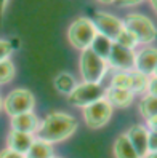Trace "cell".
Instances as JSON below:
<instances>
[{"instance_id": "cell-29", "label": "cell", "mask_w": 157, "mask_h": 158, "mask_svg": "<svg viewBox=\"0 0 157 158\" xmlns=\"http://www.w3.org/2000/svg\"><path fill=\"white\" fill-rule=\"evenodd\" d=\"M146 128H147V131H157V117L147 118L146 120Z\"/></svg>"}, {"instance_id": "cell-11", "label": "cell", "mask_w": 157, "mask_h": 158, "mask_svg": "<svg viewBox=\"0 0 157 158\" xmlns=\"http://www.w3.org/2000/svg\"><path fill=\"white\" fill-rule=\"evenodd\" d=\"M157 67V48H143L135 54V70L152 77Z\"/></svg>"}, {"instance_id": "cell-27", "label": "cell", "mask_w": 157, "mask_h": 158, "mask_svg": "<svg viewBox=\"0 0 157 158\" xmlns=\"http://www.w3.org/2000/svg\"><path fill=\"white\" fill-rule=\"evenodd\" d=\"M143 2V0H116V5L119 6H136V5H140Z\"/></svg>"}, {"instance_id": "cell-18", "label": "cell", "mask_w": 157, "mask_h": 158, "mask_svg": "<svg viewBox=\"0 0 157 158\" xmlns=\"http://www.w3.org/2000/svg\"><path fill=\"white\" fill-rule=\"evenodd\" d=\"M112 43H114V42L109 40L107 37L101 35V34H96V37H95V40H93V43H91L90 48L93 50L99 58H103V59L107 61L109 53H111V48H112Z\"/></svg>"}, {"instance_id": "cell-6", "label": "cell", "mask_w": 157, "mask_h": 158, "mask_svg": "<svg viewBox=\"0 0 157 158\" xmlns=\"http://www.w3.org/2000/svg\"><path fill=\"white\" fill-rule=\"evenodd\" d=\"M34 107H35V98L26 88H16L8 93L7 98L3 99V110L10 117L32 112Z\"/></svg>"}, {"instance_id": "cell-25", "label": "cell", "mask_w": 157, "mask_h": 158, "mask_svg": "<svg viewBox=\"0 0 157 158\" xmlns=\"http://www.w3.org/2000/svg\"><path fill=\"white\" fill-rule=\"evenodd\" d=\"M147 148H149V152H157V131H149Z\"/></svg>"}, {"instance_id": "cell-13", "label": "cell", "mask_w": 157, "mask_h": 158, "mask_svg": "<svg viewBox=\"0 0 157 158\" xmlns=\"http://www.w3.org/2000/svg\"><path fill=\"white\" fill-rule=\"evenodd\" d=\"M34 141H35V136H32V134H26V133L10 129V133L7 136V148L26 155L27 150L31 148V145L34 144Z\"/></svg>"}, {"instance_id": "cell-26", "label": "cell", "mask_w": 157, "mask_h": 158, "mask_svg": "<svg viewBox=\"0 0 157 158\" xmlns=\"http://www.w3.org/2000/svg\"><path fill=\"white\" fill-rule=\"evenodd\" d=\"M0 158H26L23 153H18V152H13L10 148H5V150L0 152Z\"/></svg>"}, {"instance_id": "cell-32", "label": "cell", "mask_w": 157, "mask_h": 158, "mask_svg": "<svg viewBox=\"0 0 157 158\" xmlns=\"http://www.w3.org/2000/svg\"><path fill=\"white\" fill-rule=\"evenodd\" d=\"M144 158H157V152H149Z\"/></svg>"}, {"instance_id": "cell-31", "label": "cell", "mask_w": 157, "mask_h": 158, "mask_svg": "<svg viewBox=\"0 0 157 158\" xmlns=\"http://www.w3.org/2000/svg\"><path fill=\"white\" fill-rule=\"evenodd\" d=\"M96 2H99V3H104V5H109V3H114L116 0H96Z\"/></svg>"}, {"instance_id": "cell-2", "label": "cell", "mask_w": 157, "mask_h": 158, "mask_svg": "<svg viewBox=\"0 0 157 158\" xmlns=\"http://www.w3.org/2000/svg\"><path fill=\"white\" fill-rule=\"evenodd\" d=\"M107 61L87 48L80 51V75L87 83H101L107 73Z\"/></svg>"}, {"instance_id": "cell-34", "label": "cell", "mask_w": 157, "mask_h": 158, "mask_svg": "<svg viewBox=\"0 0 157 158\" xmlns=\"http://www.w3.org/2000/svg\"><path fill=\"white\" fill-rule=\"evenodd\" d=\"M2 107H3V101H2V98H0V110H2Z\"/></svg>"}, {"instance_id": "cell-22", "label": "cell", "mask_w": 157, "mask_h": 158, "mask_svg": "<svg viewBox=\"0 0 157 158\" xmlns=\"http://www.w3.org/2000/svg\"><path fill=\"white\" fill-rule=\"evenodd\" d=\"M111 86L119 89H130L132 91V73L130 72H117L111 80Z\"/></svg>"}, {"instance_id": "cell-3", "label": "cell", "mask_w": 157, "mask_h": 158, "mask_svg": "<svg viewBox=\"0 0 157 158\" xmlns=\"http://www.w3.org/2000/svg\"><path fill=\"white\" fill-rule=\"evenodd\" d=\"M96 34L98 32L93 21L88 18H77L76 21L71 23L68 29V42L71 43L72 48L84 51L91 46Z\"/></svg>"}, {"instance_id": "cell-5", "label": "cell", "mask_w": 157, "mask_h": 158, "mask_svg": "<svg viewBox=\"0 0 157 158\" xmlns=\"http://www.w3.org/2000/svg\"><path fill=\"white\" fill-rule=\"evenodd\" d=\"M122 21H124L125 29L130 31L136 37L138 43L147 45V43H152L155 40L157 27L154 26V23L147 16L140 15V13H130V15H127Z\"/></svg>"}, {"instance_id": "cell-12", "label": "cell", "mask_w": 157, "mask_h": 158, "mask_svg": "<svg viewBox=\"0 0 157 158\" xmlns=\"http://www.w3.org/2000/svg\"><path fill=\"white\" fill-rule=\"evenodd\" d=\"M39 126H40V120L34 112H27V114L11 117V129L13 131H20V133L35 136Z\"/></svg>"}, {"instance_id": "cell-1", "label": "cell", "mask_w": 157, "mask_h": 158, "mask_svg": "<svg viewBox=\"0 0 157 158\" xmlns=\"http://www.w3.org/2000/svg\"><path fill=\"white\" fill-rule=\"evenodd\" d=\"M77 131V120L69 114L51 112L45 117L35 133V139L48 144H56L64 139H69Z\"/></svg>"}, {"instance_id": "cell-19", "label": "cell", "mask_w": 157, "mask_h": 158, "mask_svg": "<svg viewBox=\"0 0 157 158\" xmlns=\"http://www.w3.org/2000/svg\"><path fill=\"white\" fill-rule=\"evenodd\" d=\"M132 93L133 94H147V86H149V80L151 77L144 75V73L138 72V70H132Z\"/></svg>"}, {"instance_id": "cell-20", "label": "cell", "mask_w": 157, "mask_h": 158, "mask_svg": "<svg viewBox=\"0 0 157 158\" xmlns=\"http://www.w3.org/2000/svg\"><path fill=\"white\" fill-rule=\"evenodd\" d=\"M140 114L146 120L157 117V96H152V94L143 96V99L140 101Z\"/></svg>"}, {"instance_id": "cell-16", "label": "cell", "mask_w": 157, "mask_h": 158, "mask_svg": "<svg viewBox=\"0 0 157 158\" xmlns=\"http://www.w3.org/2000/svg\"><path fill=\"white\" fill-rule=\"evenodd\" d=\"M26 158H53V145L48 142H43L35 139L34 144L31 145V148L27 150V153L24 155Z\"/></svg>"}, {"instance_id": "cell-8", "label": "cell", "mask_w": 157, "mask_h": 158, "mask_svg": "<svg viewBox=\"0 0 157 158\" xmlns=\"http://www.w3.org/2000/svg\"><path fill=\"white\" fill-rule=\"evenodd\" d=\"M91 21H93L98 34L107 37V39L112 40V42H116L117 37L120 35V32L125 29L122 19H119L117 16L111 15V13H104V11L95 13V16H93Z\"/></svg>"}, {"instance_id": "cell-14", "label": "cell", "mask_w": 157, "mask_h": 158, "mask_svg": "<svg viewBox=\"0 0 157 158\" xmlns=\"http://www.w3.org/2000/svg\"><path fill=\"white\" fill-rule=\"evenodd\" d=\"M133 98H135V94H133L130 89H119V88H112V86H107L106 88L104 99L112 107L125 109V107H128L133 102Z\"/></svg>"}, {"instance_id": "cell-7", "label": "cell", "mask_w": 157, "mask_h": 158, "mask_svg": "<svg viewBox=\"0 0 157 158\" xmlns=\"http://www.w3.org/2000/svg\"><path fill=\"white\" fill-rule=\"evenodd\" d=\"M82 110H84L82 114H84V120H85L87 126L91 129H98L109 123L112 112H114V107L103 98Z\"/></svg>"}, {"instance_id": "cell-9", "label": "cell", "mask_w": 157, "mask_h": 158, "mask_svg": "<svg viewBox=\"0 0 157 158\" xmlns=\"http://www.w3.org/2000/svg\"><path fill=\"white\" fill-rule=\"evenodd\" d=\"M135 50H128L114 42L107 58V66L117 69L119 72H132L135 70Z\"/></svg>"}, {"instance_id": "cell-17", "label": "cell", "mask_w": 157, "mask_h": 158, "mask_svg": "<svg viewBox=\"0 0 157 158\" xmlns=\"http://www.w3.org/2000/svg\"><path fill=\"white\" fill-rule=\"evenodd\" d=\"M53 85L55 88H56L59 93H63V94H69V93L77 86V81L76 78H74L69 72H59L56 77H55L53 80Z\"/></svg>"}, {"instance_id": "cell-33", "label": "cell", "mask_w": 157, "mask_h": 158, "mask_svg": "<svg viewBox=\"0 0 157 158\" xmlns=\"http://www.w3.org/2000/svg\"><path fill=\"white\" fill-rule=\"evenodd\" d=\"M151 3H152L154 10H155V13H157V0H151Z\"/></svg>"}, {"instance_id": "cell-23", "label": "cell", "mask_w": 157, "mask_h": 158, "mask_svg": "<svg viewBox=\"0 0 157 158\" xmlns=\"http://www.w3.org/2000/svg\"><path fill=\"white\" fill-rule=\"evenodd\" d=\"M116 43L125 46V48H128V50H135L136 46L140 45V43H138V40H136V37H135L130 31H127V29H124V31L120 32V35L117 37Z\"/></svg>"}, {"instance_id": "cell-24", "label": "cell", "mask_w": 157, "mask_h": 158, "mask_svg": "<svg viewBox=\"0 0 157 158\" xmlns=\"http://www.w3.org/2000/svg\"><path fill=\"white\" fill-rule=\"evenodd\" d=\"M15 51V45L8 40H0V61L10 58V54Z\"/></svg>"}, {"instance_id": "cell-15", "label": "cell", "mask_w": 157, "mask_h": 158, "mask_svg": "<svg viewBox=\"0 0 157 158\" xmlns=\"http://www.w3.org/2000/svg\"><path fill=\"white\" fill-rule=\"evenodd\" d=\"M112 150H114V156L116 158H140L138 153L135 152V148L132 147L130 141H128L127 134H120L116 139Z\"/></svg>"}, {"instance_id": "cell-35", "label": "cell", "mask_w": 157, "mask_h": 158, "mask_svg": "<svg viewBox=\"0 0 157 158\" xmlns=\"http://www.w3.org/2000/svg\"><path fill=\"white\" fill-rule=\"evenodd\" d=\"M152 77H157V67H155V70H154V73H152Z\"/></svg>"}, {"instance_id": "cell-4", "label": "cell", "mask_w": 157, "mask_h": 158, "mask_svg": "<svg viewBox=\"0 0 157 158\" xmlns=\"http://www.w3.org/2000/svg\"><path fill=\"white\" fill-rule=\"evenodd\" d=\"M106 96V86L101 83H87L82 81L68 94V102L72 107L85 109L93 102L103 99Z\"/></svg>"}, {"instance_id": "cell-28", "label": "cell", "mask_w": 157, "mask_h": 158, "mask_svg": "<svg viewBox=\"0 0 157 158\" xmlns=\"http://www.w3.org/2000/svg\"><path fill=\"white\" fill-rule=\"evenodd\" d=\"M147 94L157 96V77H151V80H149V86H147Z\"/></svg>"}, {"instance_id": "cell-21", "label": "cell", "mask_w": 157, "mask_h": 158, "mask_svg": "<svg viewBox=\"0 0 157 158\" xmlns=\"http://www.w3.org/2000/svg\"><path fill=\"white\" fill-rule=\"evenodd\" d=\"M16 75V69H15V64L10 59H5V61H0V85H7L10 83Z\"/></svg>"}, {"instance_id": "cell-30", "label": "cell", "mask_w": 157, "mask_h": 158, "mask_svg": "<svg viewBox=\"0 0 157 158\" xmlns=\"http://www.w3.org/2000/svg\"><path fill=\"white\" fill-rule=\"evenodd\" d=\"M7 2H8V0H0V23H2V18H3V13H5Z\"/></svg>"}, {"instance_id": "cell-10", "label": "cell", "mask_w": 157, "mask_h": 158, "mask_svg": "<svg viewBox=\"0 0 157 158\" xmlns=\"http://www.w3.org/2000/svg\"><path fill=\"white\" fill-rule=\"evenodd\" d=\"M125 134H127L128 141H130L132 147L135 148V152L138 153L140 158H144L149 153V148H147L149 131H147V128L144 125H133Z\"/></svg>"}, {"instance_id": "cell-36", "label": "cell", "mask_w": 157, "mask_h": 158, "mask_svg": "<svg viewBox=\"0 0 157 158\" xmlns=\"http://www.w3.org/2000/svg\"><path fill=\"white\" fill-rule=\"evenodd\" d=\"M53 158H59V156H53Z\"/></svg>"}]
</instances>
